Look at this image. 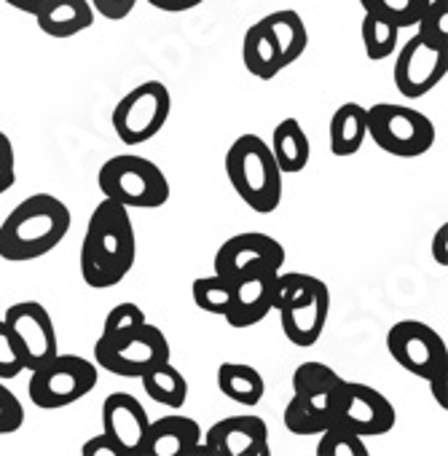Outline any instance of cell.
I'll list each match as a JSON object with an SVG mask.
<instances>
[{
  "label": "cell",
  "mask_w": 448,
  "mask_h": 456,
  "mask_svg": "<svg viewBox=\"0 0 448 456\" xmlns=\"http://www.w3.org/2000/svg\"><path fill=\"white\" fill-rule=\"evenodd\" d=\"M274 280H277V272L272 269H258L234 280L232 304L223 320L237 330L264 322L274 312Z\"/></svg>",
  "instance_id": "16"
},
{
  "label": "cell",
  "mask_w": 448,
  "mask_h": 456,
  "mask_svg": "<svg viewBox=\"0 0 448 456\" xmlns=\"http://www.w3.org/2000/svg\"><path fill=\"white\" fill-rule=\"evenodd\" d=\"M368 137V108L360 102H344L330 118V153L338 159L354 156Z\"/></svg>",
  "instance_id": "23"
},
{
  "label": "cell",
  "mask_w": 448,
  "mask_h": 456,
  "mask_svg": "<svg viewBox=\"0 0 448 456\" xmlns=\"http://www.w3.org/2000/svg\"><path fill=\"white\" fill-rule=\"evenodd\" d=\"M282 421H285L288 432H293V435H298V437L320 435L325 427H330V424H325L322 419H317L314 413H309L296 397H290V403H288V408H285V413H282Z\"/></svg>",
  "instance_id": "33"
},
{
  "label": "cell",
  "mask_w": 448,
  "mask_h": 456,
  "mask_svg": "<svg viewBox=\"0 0 448 456\" xmlns=\"http://www.w3.org/2000/svg\"><path fill=\"white\" fill-rule=\"evenodd\" d=\"M387 352L403 370H408L424 381L429 376L445 370V365H448L445 338L435 328H429L419 320L395 322L387 333Z\"/></svg>",
  "instance_id": "9"
},
{
  "label": "cell",
  "mask_w": 448,
  "mask_h": 456,
  "mask_svg": "<svg viewBox=\"0 0 448 456\" xmlns=\"http://www.w3.org/2000/svg\"><path fill=\"white\" fill-rule=\"evenodd\" d=\"M100 191L126 209H159L169 201L167 175L145 156L121 153L108 159L97 175Z\"/></svg>",
  "instance_id": "4"
},
{
  "label": "cell",
  "mask_w": 448,
  "mask_h": 456,
  "mask_svg": "<svg viewBox=\"0 0 448 456\" xmlns=\"http://www.w3.org/2000/svg\"><path fill=\"white\" fill-rule=\"evenodd\" d=\"M199 451L217 456H269V427L261 416H226L207 429Z\"/></svg>",
  "instance_id": "14"
},
{
  "label": "cell",
  "mask_w": 448,
  "mask_h": 456,
  "mask_svg": "<svg viewBox=\"0 0 448 456\" xmlns=\"http://www.w3.org/2000/svg\"><path fill=\"white\" fill-rule=\"evenodd\" d=\"M336 421L349 427L360 437H379L395 427L397 411L379 389L360 381H344L338 395Z\"/></svg>",
  "instance_id": "13"
},
{
  "label": "cell",
  "mask_w": 448,
  "mask_h": 456,
  "mask_svg": "<svg viewBox=\"0 0 448 456\" xmlns=\"http://www.w3.org/2000/svg\"><path fill=\"white\" fill-rule=\"evenodd\" d=\"M269 148H272V156L282 175H298L309 167L312 145H309V137H306L304 126L298 124V118L280 121L274 126Z\"/></svg>",
  "instance_id": "22"
},
{
  "label": "cell",
  "mask_w": 448,
  "mask_h": 456,
  "mask_svg": "<svg viewBox=\"0 0 448 456\" xmlns=\"http://www.w3.org/2000/svg\"><path fill=\"white\" fill-rule=\"evenodd\" d=\"M20 373H25V360L20 354V346H17L9 325L0 320V381H12Z\"/></svg>",
  "instance_id": "34"
},
{
  "label": "cell",
  "mask_w": 448,
  "mask_h": 456,
  "mask_svg": "<svg viewBox=\"0 0 448 456\" xmlns=\"http://www.w3.org/2000/svg\"><path fill=\"white\" fill-rule=\"evenodd\" d=\"M92 9L110 20V22H118V20H126L132 14V9L137 6V0H89Z\"/></svg>",
  "instance_id": "37"
},
{
  "label": "cell",
  "mask_w": 448,
  "mask_h": 456,
  "mask_svg": "<svg viewBox=\"0 0 448 456\" xmlns=\"http://www.w3.org/2000/svg\"><path fill=\"white\" fill-rule=\"evenodd\" d=\"M317 456H368V445L362 443L357 432L333 421L330 427L320 432Z\"/></svg>",
  "instance_id": "30"
},
{
  "label": "cell",
  "mask_w": 448,
  "mask_h": 456,
  "mask_svg": "<svg viewBox=\"0 0 448 456\" xmlns=\"http://www.w3.org/2000/svg\"><path fill=\"white\" fill-rule=\"evenodd\" d=\"M346 379H341L330 365L309 360L301 362L293 373V397L325 424L336 421L338 395Z\"/></svg>",
  "instance_id": "17"
},
{
  "label": "cell",
  "mask_w": 448,
  "mask_h": 456,
  "mask_svg": "<svg viewBox=\"0 0 448 456\" xmlns=\"http://www.w3.org/2000/svg\"><path fill=\"white\" fill-rule=\"evenodd\" d=\"M169 354L172 349L164 330H159L148 320L110 338H97L94 344V365L121 379H140L156 362L169 360Z\"/></svg>",
  "instance_id": "5"
},
{
  "label": "cell",
  "mask_w": 448,
  "mask_h": 456,
  "mask_svg": "<svg viewBox=\"0 0 448 456\" xmlns=\"http://www.w3.org/2000/svg\"><path fill=\"white\" fill-rule=\"evenodd\" d=\"M36 22L52 38H73L94 25V9L89 0H49Z\"/></svg>",
  "instance_id": "20"
},
{
  "label": "cell",
  "mask_w": 448,
  "mask_h": 456,
  "mask_svg": "<svg viewBox=\"0 0 448 456\" xmlns=\"http://www.w3.org/2000/svg\"><path fill=\"white\" fill-rule=\"evenodd\" d=\"M140 381H143L145 395L153 403H159V405L180 408L188 400V381H185V376L169 360L156 362L153 368H148L140 376Z\"/></svg>",
  "instance_id": "26"
},
{
  "label": "cell",
  "mask_w": 448,
  "mask_h": 456,
  "mask_svg": "<svg viewBox=\"0 0 448 456\" xmlns=\"http://www.w3.org/2000/svg\"><path fill=\"white\" fill-rule=\"evenodd\" d=\"M4 4H9V6H14L17 12H25V14H30V17H36L49 0H4Z\"/></svg>",
  "instance_id": "43"
},
{
  "label": "cell",
  "mask_w": 448,
  "mask_h": 456,
  "mask_svg": "<svg viewBox=\"0 0 448 456\" xmlns=\"http://www.w3.org/2000/svg\"><path fill=\"white\" fill-rule=\"evenodd\" d=\"M266 28L272 30L280 52H282V60H285V68H290L293 62H298L309 46V33H306V25L301 20L298 12L293 9H280V12H272L264 17Z\"/></svg>",
  "instance_id": "25"
},
{
  "label": "cell",
  "mask_w": 448,
  "mask_h": 456,
  "mask_svg": "<svg viewBox=\"0 0 448 456\" xmlns=\"http://www.w3.org/2000/svg\"><path fill=\"white\" fill-rule=\"evenodd\" d=\"M81 453H84V456H124V451H121L105 432L89 437V440L84 443Z\"/></svg>",
  "instance_id": "38"
},
{
  "label": "cell",
  "mask_w": 448,
  "mask_h": 456,
  "mask_svg": "<svg viewBox=\"0 0 448 456\" xmlns=\"http://www.w3.org/2000/svg\"><path fill=\"white\" fill-rule=\"evenodd\" d=\"M148 4L159 12H167V14H180V12H191L196 6H201L204 0H148Z\"/></svg>",
  "instance_id": "40"
},
{
  "label": "cell",
  "mask_w": 448,
  "mask_h": 456,
  "mask_svg": "<svg viewBox=\"0 0 448 456\" xmlns=\"http://www.w3.org/2000/svg\"><path fill=\"white\" fill-rule=\"evenodd\" d=\"M17 156H14V142L9 140L6 132H0V172H9L17 169Z\"/></svg>",
  "instance_id": "41"
},
{
  "label": "cell",
  "mask_w": 448,
  "mask_h": 456,
  "mask_svg": "<svg viewBox=\"0 0 448 456\" xmlns=\"http://www.w3.org/2000/svg\"><path fill=\"white\" fill-rule=\"evenodd\" d=\"M432 258L437 266H448V223H440L432 237Z\"/></svg>",
  "instance_id": "39"
},
{
  "label": "cell",
  "mask_w": 448,
  "mask_h": 456,
  "mask_svg": "<svg viewBox=\"0 0 448 456\" xmlns=\"http://www.w3.org/2000/svg\"><path fill=\"white\" fill-rule=\"evenodd\" d=\"M427 381H429V389H432V397L437 400V405L445 408V405H448V403H445V370L429 376Z\"/></svg>",
  "instance_id": "42"
},
{
  "label": "cell",
  "mask_w": 448,
  "mask_h": 456,
  "mask_svg": "<svg viewBox=\"0 0 448 456\" xmlns=\"http://www.w3.org/2000/svg\"><path fill=\"white\" fill-rule=\"evenodd\" d=\"M17 183V169H9V172H0V196L9 193Z\"/></svg>",
  "instance_id": "44"
},
{
  "label": "cell",
  "mask_w": 448,
  "mask_h": 456,
  "mask_svg": "<svg viewBox=\"0 0 448 456\" xmlns=\"http://www.w3.org/2000/svg\"><path fill=\"white\" fill-rule=\"evenodd\" d=\"M282 266H285V248L274 237L261 232H245L226 240L217 248L212 261L215 274L226 277L229 282L258 269L282 272Z\"/></svg>",
  "instance_id": "11"
},
{
  "label": "cell",
  "mask_w": 448,
  "mask_h": 456,
  "mask_svg": "<svg viewBox=\"0 0 448 456\" xmlns=\"http://www.w3.org/2000/svg\"><path fill=\"white\" fill-rule=\"evenodd\" d=\"M314 282L312 274H304V272H277V280H274V312L290 306L293 301H298L309 285Z\"/></svg>",
  "instance_id": "32"
},
{
  "label": "cell",
  "mask_w": 448,
  "mask_h": 456,
  "mask_svg": "<svg viewBox=\"0 0 448 456\" xmlns=\"http://www.w3.org/2000/svg\"><path fill=\"white\" fill-rule=\"evenodd\" d=\"M226 175L237 196L258 215H269L280 207L282 172L264 137L240 134L226 153Z\"/></svg>",
  "instance_id": "3"
},
{
  "label": "cell",
  "mask_w": 448,
  "mask_h": 456,
  "mask_svg": "<svg viewBox=\"0 0 448 456\" xmlns=\"http://www.w3.org/2000/svg\"><path fill=\"white\" fill-rule=\"evenodd\" d=\"M360 36H362V49H365V57L379 62V60H387L395 54L397 49V36H400V28L376 17V14H365L362 17V28H360Z\"/></svg>",
  "instance_id": "27"
},
{
  "label": "cell",
  "mask_w": 448,
  "mask_h": 456,
  "mask_svg": "<svg viewBox=\"0 0 448 456\" xmlns=\"http://www.w3.org/2000/svg\"><path fill=\"white\" fill-rule=\"evenodd\" d=\"M172 113V94L161 81H143L116 102L110 124L124 145L153 140Z\"/></svg>",
  "instance_id": "8"
},
{
  "label": "cell",
  "mask_w": 448,
  "mask_h": 456,
  "mask_svg": "<svg viewBox=\"0 0 448 456\" xmlns=\"http://www.w3.org/2000/svg\"><path fill=\"white\" fill-rule=\"evenodd\" d=\"M201 445V427L191 416H161L148 424L140 456H188Z\"/></svg>",
  "instance_id": "19"
},
{
  "label": "cell",
  "mask_w": 448,
  "mask_h": 456,
  "mask_svg": "<svg viewBox=\"0 0 448 456\" xmlns=\"http://www.w3.org/2000/svg\"><path fill=\"white\" fill-rule=\"evenodd\" d=\"M429 0H360V6L365 14H376L392 25L403 28H416L424 6Z\"/></svg>",
  "instance_id": "29"
},
{
  "label": "cell",
  "mask_w": 448,
  "mask_h": 456,
  "mask_svg": "<svg viewBox=\"0 0 448 456\" xmlns=\"http://www.w3.org/2000/svg\"><path fill=\"white\" fill-rule=\"evenodd\" d=\"M25 424V408L20 397L0 381V435H12Z\"/></svg>",
  "instance_id": "36"
},
{
  "label": "cell",
  "mask_w": 448,
  "mask_h": 456,
  "mask_svg": "<svg viewBox=\"0 0 448 456\" xmlns=\"http://www.w3.org/2000/svg\"><path fill=\"white\" fill-rule=\"evenodd\" d=\"M148 411L129 392H113L102 403V432L124 451V456H140L145 432H148Z\"/></svg>",
  "instance_id": "18"
},
{
  "label": "cell",
  "mask_w": 448,
  "mask_h": 456,
  "mask_svg": "<svg viewBox=\"0 0 448 456\" xmlns=\"http://www.w3.org/2000/svg\"><path fill=\"white\" fill-rule=\"evenodd\" d=\"M191 296L193 304L215 317H226L229 304H232V282L220 274H209V277H199L191 285Z\"/></svg>",
  "instance_id": "28"
},
{
  "label": "cell",
  "mask_w": 448,
  "mask_h": 456,
  "mask_svg": "<svg viewBox=\"0 0 448 456\" xmlns=\"http://www.w3.org/2000/svg\"><path fill=\"white\" fill-rule=\"evenodd\" d=\"M137 258V237L129 209L116 199H102L89 215L81 242V277L94 290L116 288L126 280Z\"/></svg>",
  "instance_id": "1"
},
{
  "label": "cell",
  "mask_w": 448,
  "mask_h": 456,
  "mask_svg": "<svg viewBox=\"0 0 448 456\" xmlns=\"http://www.w3.org/2000/svg\"><path fill=\"white\" fill-rule=\"evenodd\" d=\"M328 317H330V290L317 277L298 301L280 309L282 333L296 346H314L328 325Z\"/></svg>",
  "instance_id": "15"
},
{
  "label": "cell",
  "mask_w": 448,
  "mask_h": 456,
  "mask_svg": "<svg viewBox=\"0 0 448 456\" xmlns=\"http://www.w3.org/2000/svg\"><path fill=\"white\" fill-rule=\"evenodd\" d=\"M368 137L389 156L416 159L435 145V124L416 108L376 102L368 108Z\"/></svg>",
  "instance_id": "7"
},
{
  "label": "cell",
  "mask_w": 448,
  "mask_h": 456,
  "mask_svg": "<svg viewBox=\"0 0 448 456\" xmlns=\"http://www.w3.org/2000/svg\"><path fill=\"white\" fill-rule=\"evenodd\" d=\"M395 86L405 100H419L448 76V52L435 49L419 36L408 38L395 57Z\"/></svg>",
  "instance_id": "10"
},
{
  "label": "cell",
  "mask_w": 448,
  "mask_h": 456,
  "mask_svg": "<svg viewBox=\"0 0 448 456\" xmlns=\"http://www.w3.org/2000/svg\"><path fill=\"white\" fill-rule=\"evenodd\" d=\"M416 36L429 46L448 52V0H429L416 22Z\"/></svg>",
  "instance_id": "31"
},
{
  "label": "cell",
  "mask_w": 448,
  "mask_h": 456,
  "mask_svg": "<svg viewBox=\"0 0 448 456\" xmlns=\"http://www.w3.org/2000/svg\"><path fill=\"white\" fill-rule=\"evenodd\" d=\"M70 209L52 193H33L22 199L0 223V258L28 264L49 256L70 232Z\"/></svg>",
  "instance_id": "2"
},
{
  "label": "cell",
  "mask_w": 448,
  "mask_h": 456,
  "mask_svg": "<svg viewBox=\"0 0 448 456\" xmlns=\"http://www.w3.org/2000/svg\"><path fill=\"white\" fill-rule=\"evenodd\" d=\"M140 322H145V312H143L137 304H132V301L116 304V306L108 312V317H105V325H102L100 338H110V336H116V333H121V330H126V328H134V325H140Z\"/></svg>",
  "instance_id": "35"
},
{
  "label": "cell",
  "mask_w": 448,
  "mask_h": 456,
  "mask_svg": "<svg viewBox=\"0 0 448 456\" xmlns=\"http://www.w3.org/2000/svg\"><path fill=\"white\" fill-rule=\"evenodd\" d=\"M4 322L9 325L20 354L25 360V370L38 368L41 362L52 360L60 346H57V328L46 306L38 301H20L6 309Z\"/></svg>",
  "instance_id": "12"
},
{
  "label": "cell",
  "mask_w": 448,
  "mask_h": 456,
  "mask_svg": "<svg viewBox=\"0 0 448 456\" xmlns=\"http://www.w3.org/2000/svg\"><path fill=\"white\" fill-rule=\"evenodd\" d=\"M97 387V365L81 354H54L30 370V403L44 411H57L78 403Z\"/></svg>",
  "instance_id": "6"
},
{
  "label": "cell",
  "mask_w": 448,
  "mask_h": 456,
  "mask_svg": "<svg viewBox=\"0 0 448 456\" xmlns=\"http://www.w3.org/2000/svg\"><path fill=\"white\" fill-rule=\"evenodd\" d=\"M242 62L248 68L250 76L261 78V81H272L285 70V60L282 52L272 36V30L266 28V22H256L248 33H245V44H242Z\"/></svg>",
  "instance_id": "21"
},
{
  "label": "cell",
  "mask_w": 448,
  "mask_h": 456,
  "mask_svg": "<svg viewBox=\"0 0 448 456\" xmlns=\"http://www.w3.org/2000/svg\"><path fill=\"white\" fill-rule=\"evenodd\" d=\"M217 389L242 405H258L266 395L264 376L245 362H223L217 368Z\"/></svg>",
  "instance_id": "24"
}]
</instances>
